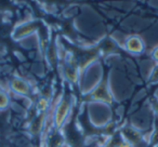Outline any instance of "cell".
<instances>
[{"mask_svg":"<svg viewBox=\"0 0 158 147\" xmlns=\"http://www.w3.org/2000/svg\"><path fill=\"white\" fill-rule=\"evenodd\" d=\"M70 107H72V104H70V101L68 99H64L63 97V99L60 100L59 103L55 105L52 114L53 127L56 128V129H60V128L63 127L68 115H69Z\"/></svg>","mask_w":158,"mask_h":147,"instance_id":"obj_1","label":"cell"},{"mask_svg":"<svg viewBox=\"0 0 158 147\" xmlns=\"http://www.w3.org/2000/svg\"><path fill=\"white\" fill-rule=\"evenodd\" d=\"M11 91H13L15 94L22 95V96H27L31 93V84L21 77H13L9 84Z\"/></svg>","mask_w":158,"mask_h":147,"instance_id":"obj_2","label":"cell"},{"mask_svg":"<svg viewBox=\"0 0 158 147\" xmlns=\"http://www.w3.org/2000/svg\"><path fill=\"white\" fill-rule=\"evenodd\" d=\"M125 49L131 54H141L144 51V41L139 36H130L125 40Z\"/></svg>","mask_w":158,"mask_h":147,"instance_id":"obj_3","label":"cell"},{"mask_svg":"<svg viewBox=\"0 0 158 147\" xmlns=\"http://www.w3.org/2000/svg\"><path fill=\"white\" fill-rule=\"evenodd\" d=\"M92 96L97 102H100V103H107V102H110L112 95H110V92L107 88V84H99L94 88V90H93Z\"/></svg>","mask_w":158,"mask_h":147,"instance_id":"obj_4","label":"cell"},{"mask_svg":"<svg viewBox=\"0 0 158 147\" xmlns=\"http://www.w3.org/2000/svg\"><path fill=\"white\" fill-rule=\"evenodd\" d=\"M49 108V100L47 97H40L38 99L37 103H36V109L38 112H47Z\"/></svg>","mask_w":158,"mask_h":147,"instance_id":"obj_5","label":"cell"},{"mask_svg":"<svg viewBox=\"0 0 158 147\" xmlns=\"http://www.w3.org/2000/svg\"><path fill=\"white\" fill-rule=\"evenodd\" d=\"M10 97L8 93L3 90H0V109H6L9 106Z\"/></svg>","mask_w":158,"mask_h":147,"instance_id":"obj_6","label":"cell"},{"mask_svg":"<svg viewBox=\"0 0 158 147\" xmlns=\"http://www.w3.org/2000/svg\"><path fill=\"white\" fill-rule=\"evenodd\" d=\"M152 57H153L154 61H156L158 63V46L152 51Z\"/></svg>","mask_w":158,"mask_h":147,"instance_id":"obj_7","label":"cell"},{"mask_svg":"<svg viewBox=\"0 0 158 147\" xmlns=\"http://www.w3.org/2000/svg\"><path fill=\"white\" fill-rule=\"evenodd\" d=\"M154 109H155V112H157V115H158V101L155 103V105H154Z\"/></svg>","mask_w":158,"mask_h":147,"instance_id":"obj_8","label":"cell"},{"mask_svg":"<svg viewBox=\"0 0 158 147\" xmlns=\"http://www.w3.org/2000/svg\"><path fill=\"white\" fill-rule=\"evenodd\" d=\"M99 147H106V146H99Z\"/></svg>","mask_w":158,"mask_h":147,"instance_id":"obj_9","label":"cell"}]
</instances>
